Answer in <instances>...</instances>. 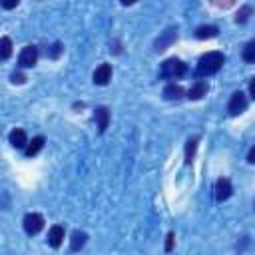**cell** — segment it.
Here are the masks:
<instances>
[{"label": "cell", "instance_id": "obj_1", "mask_svg": "<svg viewBox=\"0 0 255 255\" xmlns=\"http://www.w3.org/2000/svg\"><path fill=\"white\" fill-rule=\"evenodd\" d=\"M223 62H225V58H223L221 52H207V54H203L199 58V62H197V76L205 78V76L217 74L221 70Z\"/></svg>", "mask_w": 255, "mask_h": 255}, {"label": "cell", "instance_id": "obj_2", "mask_svg": "<svg viewBox=\"0 0 255 255\" xmlns=\"http://www.w3.org/2000/svg\"><path fill=\"white\" fill-rule=\"evenodd\" d=\"M185 72H187V66H185V62L179 60V58H167V60L161 64V76L167 78V80H177V78H181Z\"/></svg>", "mask_w": 255, "mask_h": 255}, {"label": "cell", "instance_id": "obj_3", "mask_svg": "<svg viewBox=\"0 0 255 255\" xmlns=\"http://www.w3.org/2000/svg\"><path fill=\"white\" fill-rule=\"evenodd\" d=\"M22 225H24V231L28 235H36L44 229V217L40 213H26Z\"/></svg>", "mask_w": 255, "mask_h": 255}, {"label": "cell", "instance_id": "obj_4", "mask_svg": "<svg viewBox=\"0 0 255 255\" xmlns=\"http://www.w3.org/2000/svg\"><path fill=\"white\" fill-rule=\"evenodd\" d=\"M247 108V98L243 92H233L231 98H229V104H227V112L229 116H239L243 114Z\"/></svg>", "mask_w": 255, "mask_h": 255}, {"label": "cell", "instance_id": "obj_5", "mask_svg": "<svg viewBox=\"0 0 255 255\" xmlns=\"http://www.w3.org/2000/svg\"><path fill=\"white\" fill-rule=\"evenodd\" d=\"M175 40H177V28L171 26V28H167L165 32H161V36L153 42V48H155V52H163V50L169 48Z\"/></svg>", "mask_w": 255, "mask_h": 255}, {"label": "cell", "instance_id": "obj_6", "mask_svg": "<svg viewBox=\"0 0 255 255\" xmlns=\"http://www.w3.org/2000/svg\"><path fill=\"white\" fill-rule=\"evenodd\" d=\"M38 62V48L36 46H24L20 56H18V66L20 68H32Z\"/></svg>", "mask_w": 255, "mask_h": 255}, {"label": "cell", "instance_id": "obj_7", "mask_svg": "<svg viewBox=\"0 0 255 255\" xmlns=\"http://www.w3.org/2000/svg\"><path fill=\"white\" fill-rule=\"evenodd\" d=\"M215 199L217 201H225V199H229L231 197V193H233V187H231V181L227 179V177H219L217 181H215Z\"/></svg>", "mask_w": 255, "mask_h": 255}, {"label": "cell", "instance_id": "obj_8", "mask_svg": "<svg viewBox=\"0 0 255 255\" xmlns=\"http://www.w3.org/2000/svg\"><path fill=\"white\" fill-rule=\"evenodd\" d=\"M94 84H98V86H106L110 80H112V66L110 64H100L98 68H96V72H94Z\"/></svg>", "mask_w": 255, "mask_h": 255}, {"label": "cell", "instance_id": "obj_9", "mask_svg": "<svg viewBox=\"0 0 255 255\" xmlns=\"http://www.w3.org/2000/svg\"><path fill=\"white\" fill-rule=\"evenodd\" d=\"M94 120H96V124H98L100 133H104L106 128H108V124H110V110H108L106 106L96 108V112H94Z\"/></svg>", "mask_w": 255, "mask_h": 255}, {"label": "cell", "instance_id": "obj_10", "mask_svg": "<svg viewBox=\"0 0 255 255\" xmlns=\"http://www.w3.org/2000/svg\"><path fill=\"white\" fill-rule=\"evenodd\" d=\"M8 139H10V143H12L14 147H18V149H26V145H28V135H26V131L20 129V128L12 129L10 135H8Z\"/></svg>", "mask_w": 255, "mask_h": 255}, {"label": "cell", "instance_id": "obj_11", "mask_svg": "<svg viewBox=\"0 0 255 255\" xmlns=\"http://www.w3.org/2000/svg\"><path fill=\"white\" fill-rule=\"evenodd\" d=\"M207 90H209V86H207V82H203V80H197L189 90H187V98L189 100H201L205 94H207Z\"/></svg>", "mask_w": 255, "mask_h": 255}, {"label": "cell", "instance_id": "obj_12", "mask_svg": "<svg viewBox=\"0 0 255 255\" xmlns=\"http://www.w3.org/2000/svg\"><path fill=\"white\" fill-rule=\"evenodd\" d=\"M62 241H64V227L62 225H52L50 227V231H48V243H50V247H60L62 245Z\"/></svg>", "mask_w": 255, "mask_h": 255}, {"label": "cell", "instance_id": "obj_13", "mask_svg": "<svg viewBox=\"0 0 255 255\" xmlns=\"http://www.w3.org/2000/svg\"><path fill=\"white\" fill-rule=\"evenodd\" d=\"M42 147H44V135H36V137H32V141H28V145L24 149V155L26 157H34Z\"/></svg>", "mask_w": 255, "mask_h": 255}, {"label": "cell", "instance_id": "obj_14", "mask_svg": "<svg viewBox=\"0 0 255 255\" xmlns=\"http://www.w3.org/2000/svg\"><path fill=\"white\" fill-rule=\"evenodd\" d=\"M181 96H183V88L179 84H175V82H171V84H167L163 88V98L165 100H179Z\"/></svg>", "mask_w": 255, "mask_h": 255}, {"label": "cell", "instance_id": "obj_15", "mask_svg": "<svg viewBox=\"0 0 255 255\" xmlns=\"http://www.w3.org/2000/svg\"><path fill=\"white\" fill-rule=\"evenodd\" d=\"M86 241H88V235H86L84 231L76 229V231L72 233V239H70V249H72V251H80V249L86 245Z\"/></svg>", "mask_w": 255, "mask_h": 255}, {"label": "cell", "instance_id": "obj_16", "mask_svg": "<svg viewBox=\"0 0 255 255\" xmlns=\"http://www.w3.org/2000/svg\"><path fill=\"white\" fill-rule=\"evenodd\" d=\"M217 34H219L217 26H199V28L195 30V38H197V40H207V38H215Z\"/></svg>", "mask_w": 255, "mask_h": 255}, {"label": "cell", "instance_id": "obj_17", "mask_svg": "<svg viewBox=\"0 0 255 255\" xmlns=\"http://www.w3.org/2000/svg\"><path fill=\"white\" fill-rule=\"evenodd\" d=\"M197 141H199L197 135H193V137H189L185 141V163L187 165L193 161V155H195V149H197Z\"/></svg>", "mask_w": 255, "mask_h": 255}, {"label": "cell", "instance_id": "obj_18", "mask_svg": "<svg viewBox=\"0 0 255 255\" xmlns=\"http://www.w3.org/2000/svg\"><path fill=\"white\" fill-rule=\"evenodd\" d=\"M241 56H243V60H245L247 64H255V40H251V42L245 44Z\"/></svg>", "mask_w": 255, "mask_h": 255}, {"label": "cell", "instance_id": "obj_19", "mask_svg": "<svg viewBox=\"0 0 255 255\" xmlns=\"http://www.w3.org/2000/svg\"><path fill=\"white\" fill-rule=\"evenodd\" d=\"M10 54H12V40L8 36H2V40H0V58L8 60Z\"/></svg>", "mask_w": 255, "mask_h": 255}, {"label": "cell", "instance_id": "obj_20", "mask_svg": "<svg viewBox=\"0 0 255 255\" xmlns=\"http://www.w3.org/2000/svg\"><path fill=\"white\" fill-rule=\"evenodd\" d=\"M251 12H253V10H251V6H249V4H243V6L239 8L237 16H235V22H237V24H245V22H247V18L251 16Z\"/></svg>", "mask_w": 255, "mask_h": 255}, {"label": "cell", "instance_id": "obj_21", "mask_svg": "<svg viewBox=\"0 0 255 255\" xmlns=\"http://www.w3.org/2000/svg\"><path fill=\"white\" fill-rule=\"evenodd\" d=\"M62 50H64V46H62L60 42H56V44H52V48L48 50V56H50V58H58V56L62 54Z\"/></svg>", "mask_w": 255, "mask_h": 255}, {"label": "cell", "instance_id": "obj_22", "mask_svg": "<svg viewBox=\"0 0 255 255\" xmlns=\"http://www.w3.org/2000/svg\"><path fill=\"white\" fill-rule=\"evenodd\" d=\"M10 80H12L14 84H24V82H26V76H24V74H20V72H12Z\"/></svg>", "mask_w": 255, "mask_h": 255}, {"label": "cell", "instance_id": "obj_23", "mask_svg": "<svg viewBox=\"0 0 255 255\" xmlns=\"http://www.w3.org/2000/svg\"><path fill=\"white\" fill-rule=\"evenodd\" d=\"M173 241H175V235H173V233H167V241H165V251H171V249H173Z\"/></svg>", "mask_w": 255, "mask_h": 255}, {"label": "cell", "instance_id": "obj_24", "mask_svg": "<svg viewBox=\"0 0 255 255\" xmlns=\"http://www.w3.org/2000/svg\"><path fill=\"white\" fill-rule=\"evenodd\" d=\"M247 161H249V163H255V145L249 149V153H247Z\"/></svg>", "mask_w": 255, "mask_h": 255}, {"label": "cell", "instance_id": "obj_25", "mask_svg": "<svg viewBox=\"0 0 255 255\" xmlns=\"http://www.w3.org/2000/svg\"><path fill=\"white\" fill-rule=\"evenodd\" d=\"M249 94H251V98L255 100V76H253L251 82H249Z\"/></svg>", "mask_w": 255, "mask_h": 255}, {"label": "cell", "instance_id": "obj_26", "mask_svg": "<svg viewBox=\"0 0 255 255\" xmlns=\"http://www.w3.org/2000/svg\"><path fill=\"white\" fill-rule=\"evenodd\" d=\"M18 6V0H12V2H2V8H14Z\"/></svg>", "mask_w": 255, "mask_h": 255}, {"label": "cell", "instance_id": "obj_27", "mask_svg": "<svg viewBox=\"0 0 255 255\" xmlns=\"http://www.w3.org/2000/svg\"><path fill=\"white\" fill-rule=\"evenodd\" d=\"M253 207H255V203H253Z\"/></svg>", "mask_w": 255, "mask_h": 255}]
</instances>
